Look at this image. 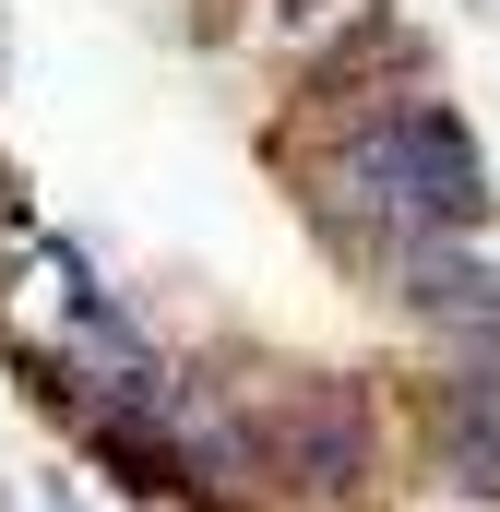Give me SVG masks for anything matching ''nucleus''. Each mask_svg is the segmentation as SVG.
<instances>
[{
  "label": "nucleus",
  "mask_w": 500,
  "mask_h": 512,
  "mask_svg": "<svg viewBox=\"0 0 500 512\" xmlns=\"http://www.w3.org/2000/svg\"><path fill=\"white\" fill-rule=\"evenodd\" d=\"M262 429V477L274 489H298V501H358L381 465V429H370V393L358 382H298L274 393V417H250Z\"/></svg>",
  "instance_id": "1"
},
{
  "label": "nucleus",
  "mask_w": 500,
  "mask_h": 512,
  "mask_svg": "<svg viewBox=\"0 0 500 512\" xmlns=\"http://www.w3.org/2000/svg\"><path fill=\"white\" fill-rule=\"evenodd\" d=\"M286 12H334V0H286Z\"/></svg>",
  "instance_id": "3"
},
{
  "label": "nucleus",
  "mask_w": 500,
  "mask_h": 512,
  "mask_svg": "<svg viewBox=\"0 0 500 512\" xmlns=\"http://www.w3.org/2000/svg\"><path fill=\"white\" fill-rule=\"evenodd\" d=\"M393 298L429 334H477V322H500V262H477L465 239H405L393 251Z\"/></svg>",
  "instance_id": "2"
}]
</instances>
